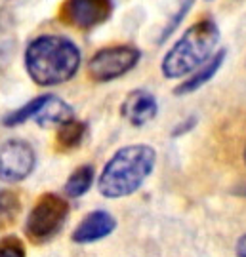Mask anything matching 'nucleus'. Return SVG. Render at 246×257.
<instances>
[{"label": "nucleus", "instance_id": "nucleus-1", "mask_svg": "<svg viewBox=\"0 0 246 257\" xmlns=\"http://www.w3.org/2000/svg\"><path fill=\"white\" fill-rule=\"evenodd\" d=\"M80 67V50L59 35H42L25 50V69L38 86L69 82Z\"/></svg>", "mask_w": 246, "mask_h": 257}, {"label": "nucleus", "instance_id": "nucleus-2", "mask_svg": "<svg viewBox=\"0 0 246 257\" xmlns=\"http://www.w3.org/2000/svg\"><path fill=\"white\" fill-rule=\"evenodd\" d=\"M155 162L156 153L149 145L137 143L119 149L98 179L100 194L111 200L134 194L151 175Z\"/></svg>", "mask_w": 246, "mask_h": 257}, {"label": "nucleus", "instance_id": "nucleus-3", "mask_svg": "<svg viewBox=\"0 0 246 257\" xmlns=\"http://www.w3.org/2000/svg\"><path fill=\"white\" fill-rule=\"evenodd\" d=\"M219 42V29L214 21L202 19L183 33L162 59V74L166 78H180L193 73L208 61Z\"/></svg>", "mask_w": 246, "mask_h": 257}, {"label": "nucleus", "instance_id": "nucleus-4", "mask_svg": "<svg viewBox=\"0 0 246 257\" xmlns=\"http://www.w3.org/2000/svg\"><path fill=\"white\" fill-rule=\"evenodd\" d=\"M69 217V204L55 193L42 194L31 210L25 223V232L35 242H44L55 236Z\"/></svg>", "mask_w": 246, "mask_h": 257}, {"label": "nucleus", "instance_id": "nucleus-5", "mask_svg": "<svg viewBox=\"0 0 246 257\" xmlns=\"http://www.w3.org/2000/svg\"><path fill=\"white\" fill-rule=\"evenodd\" d=\"M141 52L134 46L103 48L90 59L88 74L96 82H111L130 73L139 63Z\"/></svg>", "mask_w": 246, "mask_h": 257}, {"label": "nucleus", "instance_id": "nucleus-6", "mask_svg": "<svg viewBox=\"0 0 246 257\" xmlns=\"http://www.w3.org/2000/svg\"><path fill=\"white\" fill-rule=\"evenodd\" d=\"M35 149L23 139H10L0 145V181L18 183L35 172Z\"/></svg>", "mask_w": 246, "mask_h": 257}, {"label": "nucleus", "instance_id": "nucleus-7", "mask_svg": "<svg viewBox=\"0 0 246 257\" xmlns=\"http://www.w3.org/2000/svg\"><path fill=\"white\" fill-rule=\"evenodd\" d=\"M113 14V0H65L59 18L76 29H94L105 23Z\"/></svg>", "mask_w": 246, "mask_h": 257}, {"label": "nucleus", "instance_id": "nucleus-8", "mask_svg": "<svg viewBox=\"0 0 246 257\" xmlns=\"http://www.w3.org/2000/svg\"><path fill=\"white\" fill-rule=\"evenodd\" d=\"M156 112H158L156 97L147 90L130 92L120 107L122 118H126L132 126H145L147 122L155 118Z\"/></svg>", "mask_w": 246, "mask_h": 257}, {"label": "nucleus", "instance_id": "nucleus-9", "mask_svg": "<svg viewBox=\"0 0 246 257\" xmlns=\"http://www.w3.org/2000/svg\"><path fill=\"white\" fill-rule=\"evenodd\" d=\"M117 229V219L105 210H96L88 213L78 223V227L73 232V242L76 244H90L109 236Z\"/></svg>", "mask_w": 246, "mask_h": 257}, {"label": "nucleus", "instance_id": "nucleus-10", "mask_svg": "<svg viewBox=\"0 0 246 257\" xmlns=\"http://www.w3.org/2000/svg\"><path fill=\"white\" fill-rule=\"evenodd\" d=\"M225 55H227V50H219L218 54H214V57H210L208 61H204V63L201 65V69L197 67V69L193 71L191 76H189L187 80H183V82L174 90V93H176V95H187V93H193V92H197V90H201L204 84L210 82V80L216 76V73L219 71V67L225 61Z\"/></svg>", "mask_w": 246, "mask_h": 257}, {"label": "nucleus", "instance_id": "nucleus-11", "mask_svg": "<svg viewBox=\"0 0 246 257\" xmlns=\"http://www.w3.org/2000/svg\"><path fill=\"white\" fill-rule=\"evenodd\" d=\"M71 118H74L73 107H69L57 95L48 93L46 101L42 103V107L38 109V112L35 114L33 120H37V124L42 126V128H52V126H59V124H63V122Z\"/></svg>", "mask_w": 246, "mask_h": 257}, {"label": "nucleus", "instance_id": "nucleus-12", "mask_svg": "<svg viewBox=\"0 0 246 257\" xmlns=\"http://www.w3.org/2000/svg\"><path fill=\"white\" fill-rule=\"evenodd\" d=\"M92 183H94V168L90 164H84L69 175L65 183V194L71 198H80L90 191Z\"/></svg>", "mask_w": 246, "mask_h": 257}, {"label": "nucleus", "instance_id": "nucleus-13", "mask_svg": "<svg viewBox=\"0 0 246 257\" xmlns=\"http://www.w3.org/2000/svg\"><path fill=\"white\" fill-rule=\"evenodd\" d=\"M86 136V124H82L78 120H67L63 124H59V130H57V145L65 151L69 149L78 147L82 143V139Z\"/></svg>", "mask_w": 246, "mask_h": 257}, {"label": "nucleus", "instance_id": "nucleus-14", "mask_svg": "<svg viewBox=\"0 0 246 257\" xmlns=\"http://www.w3.org/2000/svg\"><path fill=\"white\" fill-rule=\"evenodd\" d=\"M46 97H48V93H46V95H38V97H35V99H31V101L25 103L23 107H19L18 110H14V112L6 114V116L2 118V124H4L6 128H16V126L25 124L27 120H33L35 118V114L38 112V109L42 107V103L46 101Z\"/></svg>", "mask_w": 246, "mask_h": 257}, {"label": "nucleus", "instance_id": "nucleus-15", "mask_svg": "<svg viewBox=\"0 0 246 257\" xmlns=\"http://www.w3.org/2000/svg\"><path fill=\"white\" fill-rule=\"evenodd\" d=\"M21 213V200L12 191H0V229L12 227Z\"/></svg>", "mask_w": 246, "mask_h": 257}, {"label": "nucleus", "instance_id": "nucleus-16", "mask_svg": "<svg viewBox=\"0 0 246 257\" xmlns=\"http://www.w3.org/2000/svg\"><path fill=\"white\" fill-rule=\"evenodd\" d=\"M195 4V0H182V4H180V8H178V12L174 14V18L166 23V27L162 29V33H160V37H158V44H162L166 38L172 35L176 29L180 27V23H182L183 19H185V16H187V12L191 10V6Z\"/></svg>", "mask_w": 246, "mask_h": 257}, {"label": "nucleus", "instance_id": "nucleus-17", "mask_svg": "<svg viewBox=\"0 0 246 257\" xmlns=\"http://www.w3.org/2000/svg\"><path fill=\"white\" fill-rule=\"evenodd\" d=\"M0 255H25V248L16 236H8L0 242Z\"/></svg>", "mask_w": 246, "mask_h": 257}, {"label": "nucleus", "instance_id": "nucleus-18", "mask_svg": "<svg viewBox=\"0 0 246 257\" xmlns=\"http://www.w3.org/2000/svg\"><path fill=\"white\" fill-rule=\"evenodd\" d=\"M237 253H238V255L246 257V234L238 238V242H237Z\"/></svg>", "mask_w": 246, "mask_h": 257}, {"label": "nucleus", "instance_id": "nucleus-19", "mask_svg": "<svg viewBox=\"0 0 246 257\" xmlns=\"http://www.w3.org/2000/svg\"><path fill=\"white\" fill-rule=\"evenodd\" d=\"M244 162H246V149H244Z\"/></svg>", "mask_w": 246, "mask_h": 257}]
</instances>
